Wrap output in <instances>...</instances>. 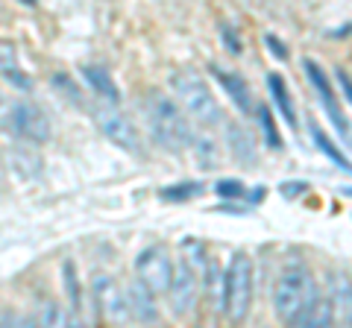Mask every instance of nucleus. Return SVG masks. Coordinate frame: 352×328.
<instances>
[{"instance_id": "obj_1", "label": "nucleus", "mask_w": 352, "mask_h": 328, "mask_svg": "<svg viewBox=\"0 0 352 328\" xmlns=\"http://www.w3.org/2000/svg\"><path fill=\"white\" fill-rule=\"evenodd\" d=\"M317 299H320V293H317L314 272L305 264H288L279 272L276 284H273V308H276V316L288 328L296 320H302Z\"/></svg>"}, {"instance_id": "obj_2", "label": "nucleus", "mask_w": 352, "mask_h": 328, "mask_svg": "<svg viewBox=\"0 0 352 328\" xmlns=\"http://www.w3.org/2000/svg\"><path fill=\"white\" fill-rule=\"evenodd\" d=\"M144 112H147V124H150L153 138H156L164 150L182 152L185 147L191 144V126H188V120H185L182 108L176 106L168 94H162V91L147 94Z\"/></svg>"}, {"instance_id": "obj_3", "label": "nucleus", "mask_w": 352, "mask_h": 328, "mask_svg": "<svg viewBox=\"0 0 352 328\" xmlns=\"http://www.w3.org/2000/svg\"><path fill=\"white\" fill-rule=\"evenodd\" d=\"M170 89L176 91V97H179L182 108L200 126H206V129L220 126V120H223V108H220V103H217V97L212 94V89H208V85L197 73H191V71L173 73L170 76Z\"/></svg>"}, {"instance_id": "obj_4", "label": "nucleus", "mask_w": 352, "mask_h": 328, "mask_svg": "<svg viewBox=\"0 0 352 328\" xmlns=\"http://www.w3.org/2000/svg\"><path fill=\"white\" fill-rule=\"evenodd\" d=\"M252 305V258L235 253L223 272V314L232 325H241Z\"/></svg>"}, {"instance_id": "obj_5", "label": "nucleus", "mask_w": 352, "mask_h": 328, "mask_svg": "<svg viewBox=\"0 0 352 328\" xmlns=\"http://www.w3.org/2000/svg\"><path fill=\"white\" fill-rule=\"evenodd\" d=\"M6 129L15 138L27 141V144H47L53 135L47 115L36 103H27V100H15L6 108Z\"/></svg>"}, {"instance_id": "obj_6", "label": "nucleus", "mask_w": 352, "mask_h": 328, "mask_svg": "<svg viewBox=\"0 0 352 328\" xmlns=\"http://www.w3.org/2000/svg\"><path fill=\"white\" fill-rule=\"evenodd\" d=\"M170 276H173V258L168 249L159 244L141 249L135 258V281L144 284L153 296H159V293H168Z\"/></svg>"}, {"instance_id": "obj_7", "label": "nucleus", "mask_w": 352, "mask_h": 328, "mask_svg": "<svg viewBox=\"0 0 352 328\" xmlns=\"http://www.w3.org/2000/svg\"><path fill=\"white\" fill-rule=\"evenodd\" d=\"M91 296L94 305L100 308V314L106 316L109 323L115 325H126L129 323V308H126V293H124V284H118L115 276L97 270L91 276Z\"/></svg>"}, {"instance_id": "obj_8", "label": "nucleus", "mask_w": 352, "mask_h": 328, "mask_svg": "<svg viewBox=\"0 0 352 328\" xmlns=\"http://www.w3.org/2000/svg\"><path fill=\"white\" fill-rule=\"evenodd\" d=\"M94 120H97V126H100V132L112 141V144L118 150H124V152H132V156H138L141 150V135H138V129L135 124L120 112L118 106H100V108H94Z\"/></svg>"}, {"instance_id": "obj_9", "label": "nucleus", "mask_w": 352, "mask_h": 328, "mask_svg": "<svg viewBox=\"0 0 352 328\" xmlns=\"http://www.w3.org/2000/svg\"><path fill=\"white\" fill-rule=\"evenodd\" d=\"M197 293H200V284H197V272L191 267L188 258H176L173 264V276H170V288H168V299L176 316L191 314V308L197 305Z\"/></svg>"}, {"instance_id": "obj_10", "label": "nucleus", "mask_w": 352, "mask_h": 328, "mask_svg": "<svg viewBox=\"0 0 352 328\" xmlns=\"http://www.w3.org/2000/svg\"><path fill=\"white\" fill-rule=\"evenodd\" d=\"M302 71L308 76V82H311V89L317 91V97H320V106H323V112L329 115V120L335 124V129L344 138H349V124H346V117L344 112H340V103H338V97L332 91V82H329V76L323 73V68L317 65L314 59H302Z\"/></svg>"}, {"instance_id": "obj_11", "label": "nucleus", "mask_w": 352, "mask_h": 328, "mask_svg": "<svg viewBox=\"0 0 352 328\" xmlns=\"http://www.w3.org/2000/svg\"><path fill=\"white\" fill-rule=\"evenodd\" d=\"M332 311L335 328H352V279L344 270L329 272V296H323Z\"/></svg>"}, {"instance_id": "obj_12", "label": "nucleus", "mask_w": 352, "mask_h": 328, "mask_svg": "<svg viewBox=\"0 0 352 328\" xmlns=\"http://www.w3.org/2000/svg\"><path fill=\"white\" fill-rule=\"evenodd\" d=\"M126 308H129V320H135L141 325H156L159 323V308H156V296L144 288L141 281H129L126 288Z\"/></svg>"}, {"instance_id": "obj_13", "label": "nucleus", "mask_w": 352, "mask_h": 328, "mask_svg": "<svg viewBox=\"0 0 352 328\" xmlns=\"http://www.w3.org/2000/svg\"><path fill=\"white\" fill-rule=\"evenodd\" d=\"M212 73H214V80H217V85L226 91V97L232 100L241 112H252V94H250V85H247V80L241 73H235V71H226V68H217V65H212Z\"/></svg>"}, {"instance_id": "obj_14", "label": "nucleus", "mask_w": 352, "mask_h": 328, "mask_svg": "<svg viewBox=\"0 0 352 328\" xmlns=\"http://www.w3.org/2000/svg\"><path fill=\"white\" fill-rule=\"evenodd\" d=\"M0 76L9 80L12 85H18V89H30V76L24 73V68H21L18 47L6 38H0Z\"/></svg>"}, {"instance_id": "obj_15", "label": "nucleus", "mask_w": 352, "mask_h": 328, "mask_svg": "<svg viewBox=\"0 0 352 328\" xmlns=\"http://www.w3.org/2000/svg\"><path fill=\"white\" fill-rule=\"evenodd\" d=\"M82 80L91 85V89L100 94L109 106H118L120 103V89H118L115 80L103 68H97V65H85V68H82Z\"/></svg>"}, {"instance_id": "obj_16", "label": "nucleus", "mask_w": 352, "mask_h": 328, "mask_svg": "<svg viewBox=\"0 0 352 328\" xmlns=\"http://www.w3.org/2000/svg\"><path fill=\"white\" fill-rule=\"evenodd\" d=\"M267 89H270V97H273V103L279 106V112L282 117L288 120V126L296 129V108H294V100H291V91H288V85H285L282 80V73H267Z\"/></svg>"}, {"instance_id": "obj_17", "label": "nucleus", "mask_w": 352, "mask_h": 328, "mask_svg": "<svg viewBox=\"0 0 352 328\" xmlns=\"http://www.w3.org/2000/svg\"><path fill=\"white\" fill-rule=\"evenodd\" d=\"M36 323H38V328H74V325H76L74 316L65 311L59 302H53V299L41 302Z\"/></svg>"}, {"instance_id": "obj_18", "label": "nucleus", "mask_w": 352, "mask_h": 328, "mask_svg": "<svg viewBox=\"0 0 352 328\" xmlns=\"http://www.w3.org/2000/svg\"><path fill=\"white\" fill-rule=\"evenodd\" d=\"M291 328H335V320H332V311H329V305L326 299L320 296L314 305H311V311H308L302 320H296Z\"/></svg>"}, {"instance_id": "obj_19", "label": "nucleus", "mask_w": 352, "mask_h": 328, "mask_svg": "<svg viewBox=\"0 0 352 328\" xmlns=\"http://www.w3.org/2000/svg\"><path fill=\"white\" fill-rule=\"evenodd\" d=\"M311 138H314V144H317V150H320V152H326V156L329 159H332L335 164H338V167L340 170H346V173H352V161L344 156V152H340L338 147H335V141L332 138H329L326 132H323V129L320 126H317V124H311Z\"/></svg>"}, {"instance_id": "obj_20", "label": "nucleus", "mask_w": 352, "mask_h": 328, "mask_svg": "<svg viewBox=\"0 0 352 328\" xmlns=\"http://www.w3.org/2000/svg\"><path fill=\"white\" fill-rule=\"evenodd\" d=\"M256 117H258V126H261V132H264L267 147L270 150H282V135H279V129H276V117L270 115V108L267 106H256Z\"/></svg>"}, {"instance_id": "obj_21", "label": "nucleus", "mask_w": 352, "mask_h": 328, "mask_svg": "<svg viewBox=\"0 0 352 328\" xmlns=\"http://www.w3.org/2000/svg\"><path fill=\"white\" fill-rule=\"evenodd\" d=\"M203 194V185L200 182H182V185H170V188H162V200L168 202H185V200H194V196Z\"/></svg>"}, {"instance_id": "obj_22", "label": "nucleus", "mask_w": 352, "mask_h": 328, "mask_svg": "<svg viewBox=\"0 0 352 328\" xmlns=\"http://www.w3.org/2000/svg\"><path fill=\"white\" fill-rule=\"evenodd\" d=\"M229 135H232V152L241 161H252V159H256V147H252V138H250L247 129L232 126V129H229Z\"/></svg>"}, {"instance_id": "obj_23", "label": "nucleus", "mask_w": 352, "mask_h": 328, "mask_svg": "<svg viewBox=\"0 0 352 328\" xmlns=\"http://www.w3.org/2000/svg\"><path fill=\"white\" fill-rule=\"evenodd\" d=\"M0 328H38V323L32 316H21L15 311H0Z\"/></svg>"}, {"instance_id": "obj_24", "label": "nucleus", "mask_w": 352, "mask_h": 328, "mask_svg": "<svg viewBox=\"0 0 352 328\" xmlns=\"http://www.w3.org/2000/svg\"><path fill=\"white\" fill-rule=\"evenodd\" d=\"M214 191L223 196V200H241V196H247V188L238 179H220L214 185Z\"/></svg>"}, {"instance_id": "obj_25", "label": "nucleus", "mask_w": 352, "mask_h": 328, "mask_svg": "<svg viewBox=\"0 0 352 328\" xmlns=\"http://www.w3.org/2000/svg\"><path fill=\"white\" fill-rule=\"evenodd\" d=\"M65 281H68V293H71L74 311L80 314V311H82V308H80V281H76V270H74L71 261H68V264H65Z\"/></svg>"}, {"instance_id": "obj_26", "label": "nucleus", "mask_w": 352, "mask_h": 328, "mask_svg": "<svg viewBox=\"0 0 352 328\" xmlns=\"http://www.w3.org/2000/svg\"><path fill=\"white\" fill-rule=\"evenodd\" d=\"M220 41L226 45V50L232 53V56H238L241 53V38H238V32L232 24H220Z\"/></svg>"}, {"instance_id": "obj_27", "label": "nucleus", "mask_w": 352, "mask_h": 328, "mask_svg": "<svg viewBox=\"0 0 352 328\" xmlns=\"http://www.w3.org/2000/svg\"><path fill=\"white\" fill-rule=\"evenodd\" d=\"M264 45H267V47L273 50V56H276V59H282V62L288 59V47H285L276 36H264Z\"/></svg>"}, {"instance_id": "obj_28", "label": "nucleus", "mask_w": 352, "mask_h": 328, "mask_svg": "<svg viewBox=\"0 0 352 328\" xmlns=\"http://www.w3.org/2000/svg\"><path fill=\"white\" fill-rule=\"evenodd\" d=\"M338 82H340V91H344L346 103L352 106V80H349V73L346 71H338Z\"/></svg>"}, {"instance_id": "obj_29", "label": "nucleus", "mask_w": 352, "mask_h": 328, "mask_svg": "<svg viewBox=\"0 0 352 328\" xmlns=\"http://www.w3.org/2000/svg\"><path fill=\"white\" fill-rule=\"evenodd\" d=\"M305 191V185L300 182V185H282V194L285 196H294V194H302Z\"/></svg>"}, {"instance_id": "obj_30", "label": "nucleus", "mask_w": 352, "mask_h": 328, "mask_svg": "<svg viewBox=\"0 0 352 328\" xmlns=\"http://www.w3.org/2000/svg\"><path fill=\"white\" fill-rule=\"evenodd\" d=\"M340 191H344V194H346V196H352V188H340Z\"/></svg>"}, {"instance_id": "obj_31", "label": "nucleus", "mask_w": 352, "mask_h": 328, "mask_svg": "<svg viewBox=\"0 0 352 328\" xmlns=\"http://www.w3.org/2000/svg\"><path fill=\"white\" fill-rule=\"evenodd\" d=\"M74 328H82V325H80V323H76V325H74Z\"/></svg>"}, {"instance_id": "obj_32", "label": "nucleus", "mask_w": 352, "mask_h": 328, "mask_svg": "<svg viewBox=\"0 0 352 328\" xmlns=\"http://www.w3.org/2000/svg\"><path fill=\"white\" fill-rule=\"evenodd\" d=\"M0 182H3V176H0Z\"/></svg>"}]
</instances>
